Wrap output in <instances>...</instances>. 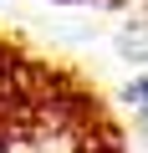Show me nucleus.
<instances>
[{
    "label": "nucleus",
    "mask_w": 148,
    "mask_h": 153,
    "mask_svg": "<svg viewBox=\"0 0 148 153\" xmlns=\"http://www.w3.org/2000/svg\"><path fill=\"white\" fill-rule=\"evenodd\" d=\"M128 102H138V107L148 112V82H133V87H128Z\"/></svg>",
    "instance_id": "nucleus-1"
}]
</instances>
